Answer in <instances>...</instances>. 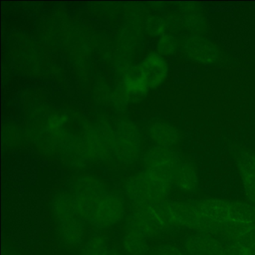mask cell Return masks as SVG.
Returning a JSON list of instances; mask_svg holds the SVG:
<instances>
[{
	"label": "cell",
	"mask_w": 255,
	"mask_h": 255,
	"mask_svg": "<svg viewBox=\"0 0 255 255\" xmlns=\"http://www.w3.org/2000/svg\"><path fill=\"white\" fill-rule=\"evenodd\" d=\"M71 195L79 216L98 229L111 228L125 216L122 197L110 191L97 177H78L73 185Z\"/></svg>",
	"instance_id": "6da1fadb"
},
{
	"label": "cell",
	"mask_w": 255,
	"mask_h": 255,
	"mask_svg": "<svg viewBox=\"0 0 255 255\" xmlns=\"http://www.w3.org/2000/svg\"><path fill=\"white\" fill-rule=\"evenodd\" d=\"M173 177L171 174L145 169L127 180L125 194L132 204H156L166 201L174 185Z\"/></svg>",
	"instance_id": "7a4b0ae2"
},
{
	"label": "cell",
	"mask_w": 255,
	"mask_h": 255,
	"mask_svg": "<svg viewBox=\"0 0 255 255\" xmlns=\"http://www.w3.org/2000/svg\"><path fill=\"white\" fill-rule=\"evenodd\" d=\"M195 205L207 219L218 223H255V206L250 203L207 198Z\"/></svg>",
	"instance_id": "3957f363"
},
{
	"label": "cell",
	"mask_w": 255,
	"mask_h": 255,
	"mask_svg": "<svg viewBox=\"0 0 255 255\" xmlns=\"http://www.w3.org/2000/svg\"><path fill=\"white\" fill-rule=\"evenodd\" d=\"M52 209L62 241L71 247L81 244L85 234L83 220L74 208L71 195L66 192L56 195Z\"/></svg>",
	"instance_id": "277c9868"
},
{
	"label": "cell",
	"mask_w": 255,
	"mask_h": 255,
	"mask_svg": "<svg viewBox=\"0 0 255 255\" xmlns=\"http://www.w3.org/2000/svg\"><path fill=\"white\" fill-rule=\"evenodd\" d=\"M182 50L188 59L201 65H213L221 57L217 46L201 35L186 37L182 42Z\"/></svg>",
	"instance_id": "5b68a950"
},
{
	"label": "cell",
	"mask_w": 255,
	"mask_h": 255,
	"mask_svg": "<svg viewBox=\"0 0 255 255\" xmlns=\"http://www.w3.org/2000/svg\"><path fill=\"white\" fill-rule=\"evenodd\" d=\"M130 216L145 231L149 238L157 237L168 230L158 211L156 204L133 203Z\"/></svg>",
	"instance_id": "8992f818"
},
{
	"label": "cell",
	"mask_w": 255,
	"mask_h": 255,
	"mask_svg": "<svg viewBox=\"0 0 255 255\" xmlns=\"http://www.w3.org/2000/svg\"><path fill=\"white\" fill-rule=\"evenodd\" d=\"M139 67L150 89L159 87L168 77L169 71L168 63L164 56L158 53H149Z\"/></svg>",
	"instance_id": "52a82bcc"
},
{
	"label": "cell",
	"mask_w": 255,
	"mask_h": 255,
	"mask_svg": "<svg viewBox=\"0 0 255 255\" xmlns=\"http://www.w3.org/2000/svg\"><path fill=\"white\" fill-rule=\"evenodd\" d=\"M181 161V158L175 151L168 147L159 146L151 149L144 158L146 169L168 173L173 175Z\"/></svg>",
	"instance_id": "ba28073f"
},
{
	"label": "cell",
	"mask_w": 255,
	"mask_h": 255,
	"mask_svg": "<svg viewBox=\"0 0 255 255\" xmlns=\"http://www.w3.org/2000/svg\"><path fill=\"white\" fill-rule=\"evenodd\" d=\"M145 231L129 215L127 220L123 237V247L128 255H145L148 250Z\"/></svg>",
	"instance_id": "9c48e42d"
},
{
	"label": "cell",
	"mask_w": 255,
	"mask_h": 255,
	"mask_svg": "<svg viewBox=\"0 0 255 255\" xmlns=\"http://www.w3.org/2000/svg\"><path fill=\"white\" fill-rule=\"evenodd\" d=\"M237 167L245 195L250 204L255 206V154L247 150L240 152Z\"/></svg>",
	"instance_id": "30bf717a"
},
{
	"label": "cell",
	"mask_w": 255,
	"mask_h": 255,
	"mask_svg": "<svg viewBox=\"0 0 255 255\" xmlns=\"http://www.w3.org/2000/svg\"><path fill=\"white\" fill-rule=\"evenodd\" d=\"M225 243L214 236L195 233L185 240L184 247L190 255H221Z\"/></svg>",
	"instance_id": "8fae6325"
},
{
	"label": "cell",
	"mask_w": 255,
	"mask_h": 255,
	"mask_svg": "<svg viewBox=\"0 0 255 255\" xmlns=\"http://www.w3.org/2000/svg\"><path fill=\"white\" fill-rule=\"evenodd\" d=\"M173 184L187 193L196 192L199 184L196 168L190 162L182 160L174 171Z\"/></svg>",
	"instance_id": "7c38bea8"
},
{
	"label": "cell",
	"mask_w": 255,
	"mask_h": 255,
	"mask_svg": "<svg viewBox=\"0 0 255 255\" xmlns=\"http://www.w3.org/2000/svg\"><path fill=\"white\" fill-rule=\"evenodd\" d=\"M150 135L159 147L171 148L180 140V132L172 125L164 122L155 123L150 129Z\"/></svg>",
	"instance_id": "4fadbf2b"
},
{
	"label": "cell",
	"mask_w": 255,
	"mask_h": 255,
	"mask_svg": "<svg viewBox=\"0 0 255 255\" xmlns=\"http://www.w3.org/2000/svg\"><path fill=\"white\" fill-rule=\"evenodd\" d=\"M123 86L127 93L132 97L144 96L150 90L143 77L139 65L132 67L125 73Z\"/></svg>",
	"instance_id": "5bb4252c"
},
{
	"label": "cell",
	"mask_w": 255,
	"mask_h": 255,
	"mask_svg": "<svg viewBox=\"0 0 255 255\" xmlns=\"http://www.w3.org/2000/svg\"><path fill=\"white\" fill-rule=\"evenodd\" d=\"M80 255H120L117 251L109 246L102 237L91 239Z\"/></svg>",
	"instance_id": "9a60e30c"
},
{
	"label": "cell",
	"mask_w": 255,
	"mask_h": 255,
	"mask_svg": "<svg viewBox=\"0 0 255 255\" xmlns=\"http://www.w3.org/2000/svg\"><path fill=\"white\" fill-rule=\"evenodd\" d=\"M183 23L191 35H201L207 28L205 19L198 11L186 14L183 18Z\"/></svg>",
	"instance_id": "2e32d148"
},
{
	"label": "cell",
	"mask_w": 255,
	"mask_h": 255,
	"mask_svg": "<svg viewBox=\"0 0 255 255\" xmlns=\"http://www.w3.org/2000/svg\"><path fill=\"white\" fill-rule=\"evenodd\" d=\"M177 41L173 35L165 34L159 38L157 44L158 53L162 56H171L177 50Z\"/></svg>",
	"instance_id": "e0dca14e"
},
{
	"label": "cell",
	"mask_w": 255,
	"mask_h": 255,
	"mask_svg": "<svg viewBox=\"0 0 255 255\" xmlns=\"http://www.w3.org/2000/svg\"><path fill=\"white\" fill-rule=\"evenodd\" d=\"M234 243L248 248L255 255V223L247 224L241 235Z\"/></svg>",
	"instance_id": "ac0fdd59"
},
{
	"label": "cell",
	"mask_w": 255,
	"mask_h": 255,
	"mask_svg": "<svg viewBox=\"0 0 255 255\" xmlns=\"http://www.w3.org/2000/svg\"><path fill=\"white\" fill-rule=\"evenodd\" d=\"M167 24L163 19L160 17H154L150 18L147 23V31L149 35L152 36L162 37L165 35Z\"/></svg>",
	"instance_id": "d6986e66"
},
{
	"label": "cell",
	"mask_w": 255,
	"mask_h": 255,
	"mask_svg": "<svg viewBox=\"0 0 255 255\" xmlns=\"http://www.w3.org/2000/svg\"><path fill=\"white\" fill-rule=\"evenodd\" d=\"M252 251L248 248L237 244V243H228L225 244L221 255H252Z\"/></svg>",
	"instance_id": "ffe728a7"
},
{
	"label": "cell",
	"mask_w": 255,
	"mask_h": 255,
	"mask_svg": "<svg viewBox=\"0 0 255 255\" xmlns=\"http://www.w3.org/2000/svg\"><path fill=\"white\" fill-rule=\"evenodd\" d=\"M153 255H185L178 248L171 245L159 246L153 251Z\"/></svg>",
	"instance_id": "44dd1931"
},
{
	"label": "cell",
	"mask_w": 255,
	"mask_h": 255,
	"mask_svg": "<svg viewBox=\"0 0 255 255\" xmlns=\"http://www.w3.org/2000/svg\"><path fill=\"white\" fill-rule=\"evenodd\" d=\"M3 255H13L11 253H8V252H5V253L3 254Z\"/></svg>",
	"instance_id": "7402d4cb"
},
{
	"label": "cell",
	"mask_w": 255,
	"mask_h": 255,
	"mask_svg": "<svg viewBox=\"0 0 255 255\" xmlns=\"http://www.w3.org/2000/svg\"><path fill=\"white\" fill-rule=\"evenodd\" d=\"M255 255V254L253 253V255Z\"/></svg>",
	"instance_id": "603a6c76"
}]
</instances>
